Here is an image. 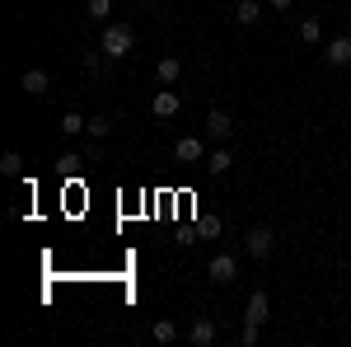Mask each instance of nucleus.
Segmentation results:
<instances>
[{
	"label": "nucleus",
	"instance_id": "nucleus-13",
	"mask_svg": "<svg viewBox=\"0 0 351 347\" xmlns=\"http://www.w3.org/2000/svg\"><path fill=\"white\" fill-rule=\"evenodd\" d=\"M84 132L94 136V141H104V136L112 132V117H108V113H99V117H89V122H84Z\"/></svg>",
	"mask_w": 351,
	"mask_h": 347
},
{
	"label": "nucleus",
	"instance_id": "nucleus-21",
	"mask_svg": "<svg viewBox=\"0 0 351 347\" xmlns=\"http://www.w3.org/2000/svg\"><path fill=\"white\" fill-rule=\"evenodd\" d=\"M197 230H202V235H220V216H202Z\"/></svg>",
	"mask_w": 351,
	"mask_h": 347
},
{
	"label": "nucleus",
	"instance_id": "nucleus-14",
	"mask_svg": "<svg viewBox=\"0 0 351 347\" xmlns=\"http://www.w3.org/2000/svg\"><path fill=\"white\" fill-rule=\"evenodd\" d=\"M150 338H155V343H178V324H173V320H160L155 328H150Z\"/></svg>",
	"mask_w": 351,
	"mask_h": 347
},
{
	"label": "nucleus",
	"instance_id": "nucleus-16",
	"mask_svg": "<svg viewBox=\"0 0 351 347\" xmlns=\"http://www.w3.org/2000/svg\"><path fill=\"white\" fill-rule=\"evenodd\" d=\"M84 10H89V19H99V24H108V14H112V0H89Z\"/></svg>",
	"mask_w": 351,
	"mask_h": 347
},
{
	"label": "nucleus",
	"instance_id": "nucleus-11",
	"mask_svg": "<svg viewBox=\"0 0 351 347\" xmlns=\"http://www.w3.org/2000/svg\"><path fill=\"white\" fill-rule=\"evenodd\" d=\"M178 71H183V61H178V56H160V66H155L160 85H173V80H178Z\"/></svg>",
	"mask_w": 351,
	"mask_h": 347
},
{
	"label": "nucleus",
	"instance_id": "nucleus-4",
	"mask_svg": "<svg viewBox=\"0 0 351 347\" xmlns=\"http://www.w3.org/2000/svg\"><path fill=\"white\" fill-rule=\"evenodd\" d=\"M206 132L216 136V141H225V136H234V117H230L225 108H211V113H206Z\"/></svg>",
	"mask_w": 351,
	"mask_h": 347
},
{
	"label": "nucleus",
	"instance_id": "nucleus-9",
	"mask_svg": "<svg viewBox=\"0 0 351 347\" xmlns=\"http://www.w3.org/2000/svg\"><path fill=\"white\" fill-rule=\"evenodd\" d=\"M28 89V94H47V85H52V76H47V71H38V66H28L24 71V80H19Z\"/></svg>",
	"mask_w": 351,
	"mask_h": 347
},
{
	"label": "nucleus",
	"instance_id": "nucleus-2",
	"mask_svg": "<svg viewBox=\"0 0 351 347\" xmlns=\"http://www.w3.org/2000/svg\"><path fill=\"white\" fill-rule=\"evenodd\" d=\"M243 249H248L253 258H271V249H276V235H271L267 225H253V230L243 235Z\"/></svg>",
	"mask_w": 351,
	"mask_h": 347
},
{
	"label": "nucleus",
	"instance_id": "nucleus-8",
	"mask_svg": "<svg viewBox=\"0 0 351 347\" xmlns=\"http://www.w3.org/2000/svg\"><path fill=\"white\" fill-rule=\"evenodd\" d=\"M243 310H248V315H243L248 324H267V291H253Z\"/></svg>",
	"mask_w": 351,
	"mask_h": 347
},
{
	"label": "nucleus",
	"instance_id": "nucleus-5",
	"mask_svg": "<svg viewBox=\"0 0 351 347\" xmlns=\"http://www.w3.org/2000/svg\"><path fill=\"white\" fill-rule=\"evenodd\" d=\"M188 343H192V347H211V343H216V324L206 320V315H202V320H192Z\"/></svg>",
	"mask_w": 351,
	"mask_h": 347
},
{
	"label": "nucleus",
	"instance_id": "nucleus-18",
	"mask_svg": "<svg viewBox=\"0 0 351 347\" xmlns=\"http://www.w3.org/2000/svg\"><path fill=\"white\" fill-rule=\"evenodd\" d=\"M61 132H66V136L84 132V117H80V113H61Z\"/></svg>",
	"mask_w": 351,
	"mask_h": 347
},
{
	"label": "nucleus",
	"instance_id": "nucleus-3",
	"mask_svg": "<svg viewBox=\"0 0 351 347\" xmlns=\"http://www.w3.org/2000/svg\"><path fill=\"white\" fill-rule=\"evenodd\" d=\"M206 272H211V277H216L220 287H230V282H234V277H239V258H234V254H216V258H211V267H206Z\"/></svg>",
	"mask_w": 351,
	"mask_h": 347
},
{
	"label": "nucleus",
	"instance_id": "nucleus-22",
	"mask_svg": "<svg viewBox=\"0 0 351 347\" xmlns=\"http://www.w3.org/2000/svg\"><path fill=\"white\" fill-rule=\"evenodd\" d=\"M271 5H276V10H286V5H291V0H271Z\"/></svg>",
	"mask_w": 351,
	"mask_h": 347
},
{
	"label": "nucleus",
	"instance_id": "nucleus-15",
	"mask_svg": "<svg viewBox=\"0 0 351 347\" xmlns=\"http://www.w3.org/2000/svg\"><path fill=\"white\" fill-rule=\"evenodd\" d=\"M258 14H263V10H258L253 0H239V5H234V24H258Z\"/></svg>",
	"mask_w": 351,
	"mask_h": 347
},
{
	"label": "nucleus",
	"instance_id": "nucleus-17",
	"mask_svg": "<svg viewBox=\"0 0 351 347\" xmlns=\"http://www.w3.org/2000/svg\"><path fill=\"white\" fill-rule=\"evenodd\" d=\"M319 38H324V24L319 19H304L300 24V43H319Z\"/></svg>",
	"mask_w": 351,
	"mask_h": 347
},
{
	"label": "nucleus",
	"instance_id": "nucleus-6",
	"mask_svg": "<svg viewBox=\"0 0 351 347\" xmlns=\"http://www.w3.org/2000/svg\"><path fill=\"white\" fill-rule=\"evenodd\" d=\"M173 160L197 164L202 160V141H197V136H178V141H173Z\"/></svg>",
	"mask_w": 351,
	"mask_h": 347
},
{
	"label": "nucleus",
	"instance_id": "nucleus-7",
	"mask_svg": "<svg viewBox=\"0 0 351 347\" xmlns=\"http://www.w3.org/2000/svg\"><path fill=\"white\" fill-rule=\"evenodd\" d=\"M324 56H328V66H351V38H347V33H342V38H332Z\"/></svg>",
	"mask_w": 351,
	"mask_h": 347
},
{
	"label": "nucleus",
	"instance_id": "nucleus-19",
	"mask_svg": "<svg viewBox=\"0 0 351 347\" xmlns=\"http://www.w3.org/2000/svg\"><path fill=\"white\" fill-rule=\"evenodd\" d=\"M230 150H216V155H211V160H206V169H211V174H225V169H230Z\"/></svg>",
	"mask_w": 351,
	"mask_h": 347
},
{
	"label": "nucleus",
	"instance_id": "nucleus-1",
	"mask_svg": "<svg viewBox=\"0 0 351 347\" xmlns=\"http://www.w3.org/2000/svg\"><path fill=\"white\" fill-rule=\"evenodd\" d=\"M132 47H136V28L132 24H104V56H108V61H122Z\"/></svg>",
	"mask_w": 351,
	"mask_h": 347
},
{
	"label": "nucleus",
	"instance_id": "nucleus-10",
	"mask_svg": "<svg viewBox=\"0 0 351 347\" xmlns=\"http://www.w3.org/2000/svg\"><path fill=\"white\" fill-rule=\"evenodd\" d=\"M150 113H155V117H173V113H178V94H173V89H160L155 104H150Z\"/></svg>",
	"mask_w": 351,
	"mask_h": 347
},
{
	"label": "nucleus",
	"instance_id": "nucleus-12",
	"mask_svg": "<svg viewBox=\"0 0 351 347\" xmlns=\"http://www.w3.org/2000/svg\"><path fill=\"white\" fill-rule=\"evenodd\" d=\"M0 174H5V179H19V174H24V155H19V150H5V155H0Z\"/></svg>",
	"mask_w": 351,
	"mask_h": 347
},
{
	"label": "nucleus",
	"instance_id": "nucleus-20",
	"mask_svg": "<svg viewBox=\"0 0 351 347\" xmlns=\"http://www.w3.org/2000/svg\"><path fill=\"white\" fill-rule=\"evenodd\" d=\"M258 333H263V324H248V320H243V347L258 343Z\"/></svg>",
	"mask_w": 351,
	"mask_h": 347
}]
</instances>
